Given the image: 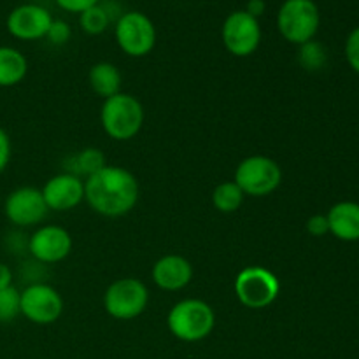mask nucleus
Here are the masks:
<instances>
[{"label": "nucleus", "mask_w": 359, "mask_h": 359, "mask_svg": "<svg viewBox=\"0 0 359 359\" xmlns=\"http://www.w3.org/2000/svg\"><path fill=\"white\" fill-rule=\"evenodd\" d=\"M139 195L135 175L116 165H105L84 181V200L95 212L105 217H121L132 212Z\"/></svg>", "instance_id": "f257e3e1"}, {"label": "nucleus", "mask_w": 359, "mask_h": 359, "mask_svg": "<svg viewBox=\"0 0 359 359\" xmlns=\"http://www.w3.org/2000/svg\"><path fill=\"white\" fill-rule=\"evenodd\" d=\"M168 332L177 340L196 344L205 340L216 326V314L207 302L186 298L177 302L167 316Z\"/></svg>", "instance_id": "f03ea898"}, {"label": "nucleus", "mask_w": 359, "mask_h": 359, "mask_svg": "<svg viewBox=\"0 0 359 359\" xmlns=\"http://www.w3.org/2000/svg\"><path fill=\"white\" fill-rule=\"evenodd\" d=\"M100 123L109 139L126 142L139 135L144 126V107L133 95L118 93L105 98L100 109Z\"/></svg>", "instance_id": "7ed1b4c3"}, {"label": "nucleus", "mask_w": 359, "mask_h": 359, "mask_svg": "<svg viewBox=\"0 0 359 359\" xmlns=\"http://www.w3.org/2000/svg\"><path fill=\"white\" fill-rule=\"evenodd\" d=\"M321 25V14L314 0H284L277 13L279 34L291 44L314 41Z\"/></svg>", "instance_id": "20e7f679"}, {"label": "nucleus", "mask_w": 359, "mask_h": 359, "mask_svg": "<svg viewBox=\"0 0 359 359\" xmlns=\"http://www.w3.org/2000/svg\"><path fill=\"white\" fill-rule=\"evenodd\" d=\"M233 181L245 196L262 198L277 191L283 182V170L272 158L252 154L244 158L235 168Z\"/></svg>", "instance_id": "39448f33"}, {"label": "nucleus", "mask_w": 359, "mask_h": 359, "mask_svg": "<svg viewBox=\"0 0 359 359\" xmlns=\"http://www.w3.org/2000/svg\"><path fill=\"white\" fill-rule=\"evenodd\" d=\"M235 297L244 307L262 311L270 307L279 298L280 280L272 270L265 266H248L235 277Z\"/></svg>", "instance_id": "423d86ee"}, {"label": "nucleus", "mask_w": 359, "mask_h": 359, "mask_svg": "<svg viewBox=\"0 0 359 359\" xmlns=\"http://www.w3.org/2000/svg\"><path fill=\"white\" fill-rule=\"evenodd\" d=\"M119 49L130 58H144L156 46V27L147 14L126 11L114 25Z\"/></svg>", "instance_id": "0eeeda50"}, {"label": "nucleus", "mask_w": 359, "mask_h": 359, "mask_svg": "<svg viewBox=\"0 0 359 359\" xmlns=\"http://www.w3.org/2000/svg\"><path fill=\"white\" fill-rule=\"evenodd\" d=\"M149 304V291L146 284L133 277L118 279L105 290L104 309L118 321H132L144 314Z\"/></svg>", "instance_id": "6e6552de"}, {"label": "nucleus", "mask_w": 359, "mask_h": 359, "mask_svg": "<svg viewBox=\"0 0 359 359\" xmlns=\"http://www.w3.org/2000/svg\"><path fill=\"white\" fill-rule=\"evenodd\" d=\"M262 35V25L258 18L251 16L244 9L228 14L221 27V41L224 48L237 58H248L258 51Z\"/></svg>", "instance_id": "1a4fd4ad"}, {"label": "nucleus", "mask_w": 359, "mask_h": 359, "mask_svg": "<svg viewBox=\"0 0 359 359\" xmlns=\"http://www.w3.org/2000/svg\"><path fill=\"white\" fill-rule=\"evenodd\" d=\"M20 312L34 325H53L63 312V298L49 284L34 283L20 291Z\"/></svg>", "instance_id": "9d476101"}, {"label": "nucleus", "mask_w": 359, "mask_h": 359, "mask_svg": "<svg viewBox=\"0 0 359 359\" xmlns=\"http://www.w3.org/2000/svg\"><path fill=\"white\" fill-rule=\"evenodd\" d=\"M4 212L14 226L28 228L44 221L49 209L41 189L34 186H23L9 193L4 203Z\"/></svg>", "instance_id": "9b49d317"}, {"label": "nucleus", "mask_w": 359, "mask_h": 359, "mask_svg": "<svg viewBox=\"0 0 359 359\" xmlns=\"http://www.w3.org/2000/svg\"><path fill=\"white\" fill-rule=\"evenodd\" d=\"M28 251L35 262L55 265L63 262L72 251V237L69 231L56 224H46L35 230L28 238Z\"/></svg>", "instance_id": "f8f14e48"}, {"label": "nucleus", "mask_w": 359, "mask_h": 359, "mask_svg": "<svg viewBox=\"0 0 359 359\" xmlns=\"http://www.w3.org/2000/svg\"><path fill=\"white\" fill-rule=\"evenodd\" d=\"M53 16L39 4H21L14 7L6 21L7 32L20 41H39L48 35Z\"/></svg>", "instance_id": "ddd939ff"}, {"label": "nucleus", "mask_w": 359, "mask_h": 359, "mask_svg": "<svg viewBox=\"0 0 359 359\" xmlns=\"http://www.w3.org/2000/svg\"><path fill=\"white\" fill-rule=\"evenodd\" d=\"M41 191L49 210L67 212L81 205L84 200V181L77 175L63 172L48 179Z\"/></svg>", "instance_id": "4468645a"}, {"label": "nucleus", "mask_w": 359, "mask_h": 359, "mask_svg": "<svg viewBox=\"0 0 359 359\" xmlns=\"http://www.w3.org/2000/svg\"><path fill=\"white\" fill-rule=\"evenodd\" d=\"M151 277L160 290L175 293L189 286L193 280V265L181 255H165L153 265Z\"/></svg>", "instance_id": "2eb2a0df"}, {"label": "nucleus", "mask_w": 359, "mask_h": 359, "mask_svg": "<svg viewBox=\"0 0 359 359\" xmlns=\"http://www.w3.org/2000/svg\"><path fill=\"white\" fill-rule=\"evenodd\" d=\"M330 233L335 235L339 241L356 242L359 241V203L340 202L330 209L328 212Z\"/></svg>", "instance_id": "dca6fc26"}, {"label": "nucleus", "mask_w": 359, "mask_h": 359, "mask_svg": "<svg viewBox=\"0 0 359 359\" xmlns=\"http://www.w3.org/2000/svg\"><path fill=\"white\" fill-rule=\"evenodd\" d=\"M88 83H90L91 90L105 100V98H111L114 95L121 93L123 76L114 63L100 62L95 63L90 69Z\"/></svg>", "instance_id": "f3484780"}, {"label": "nucleus", "mask_w": 359, "mask_h": 359, "mask_svg": "<svg viewBox=\"0 0 359 359\" xmlns=\"http://www.w3.org/2000/svg\"><path fill=\"white\" fill-rule=\"evenodd\" d=\"M28 74L27 56L16 48L0 46V88L20 84Z\"/></svg>", "instance_id": "a211bd4d"}, {"label": "nucleus", "mask_w": 359, "mask_h": 359, "mask_svg": "<svg viewBox=\"0 0 359 359\" xmlns=\"http://www.w3.org/2000/svg\"><path fill=\"white\" fill-rule=\"evenodd\" d=\"M105 156L97 147H86L67 160V172L77 175V177H90L105 167Z\"/></svg>", "instance_id": "6ab92c4d"}, {"label": "nucleus", "mask_w": 359, "mask_h": 359, "mask_svg": "<svg viewBox=\"0 0 359 359\" xmlns=\"http://www.w3.org/2000/svg\"><path fill=\"white\" fill-rule=\"evenodd\" d=\"M244 193L235 184V181L221 182L212 191V205L214 209L223 214H231L241 209L244 202Z\"/></svg>", "instance_id": "aec40b11"}, {"label": "nucleus", "mask_w": 359, "mask_h": 359, "mask_svg": "<svg viewBox=\"0 0 359 359\" xmlns=\"http://www.w3.org/2000/svg\"><path fill=\"white\" fill-rule=\"evenodd\" d=\"M111 23V18L107 16V13H105L104 7L100 6V2L79 14V25L88 35L104 34Z\"/></svg>", "instance_id": "412c9836"}, {"label": "nucleus", "mask_w": 359, "mask_h": 359, "mask_svg": "<svg viewBox=\"0 0 359 359\" xmlns=\"http://www.w3.org/2000/svg\"><path fill=\"white\" fill-rule=\"evenodd\" d=\"M298 62H300L302 69L309 70V72H318L326 65V51L323 44L311 41L300 46V53H298Z\"/></svg>", "instance_id": "4be33fe9"}, {"label": "nucleus", "mask_w": 359, "mask_h": 359, "mask_svg": "<svg viewBox=\"0 0 359 359\" xmlns=\"http://www.w3.org/2000/svg\"><path fill=\"white\" fill-rule=\"evenodd\" d=\"M20 314V291L14 286L0 290V325L13 323Z\"/></svg>", "instance_id": "5701e85b"}, {"label": "nucleus", "mask_w": 359, "mask_h": 359, "mask_svg": "<svg viewBox=\"0 0 359 359\" xmlns=\"http://www.w3.org/2000/svg\"><path fill=\"white\" fill-rule=\"evenodd\" d=\"M70 37H72V30H70V25L67 23V21H63V20H53V23H51V27H49L46 39H48L51 44L63 46V44H67V42L70 41Z\"/></svg>", "instance_id": "b1692460"}, {"label": "nucleus", "mask_w": 359, "mask_h": 359, "mask_svg": "<svg viewBox=\"0 0 359 359\" xmlns=\"http://www.w3.org/2000/svg\"><path fill=\"white\" fill-rule=\"evenodd\" d=\"M346 56L349 65L354 69V72L359 74V27L354 28L349 37H347Z\"/></svg>", "instance_id": "393cba45"}, {"label": "nucleus", "mask_w": 359, "mask_h": 359, "mask_svg": "<svg viewBox=\"0 0 359 359\" xmlns=\"http://www.w3.org/2000/svg\"><path fill=\"white\" fill-rule=\"evenodd\" d=\"M55 2L60 9L67 11V13L81 14L86 9H90V7L97 6L100 0H55Z\"/></svg>", "instance_id": "a878e982"}, {"label": "nucleus", "mask_w": 359, "mask_h": 359, "mask_svg": "<svg viewBox=\"0 0 359 359\" xmlns=\"http://www.w3.org/2000/svg\"><path fill=\"white\" fill-rule=\"evenodd\" d=\"M307 231L311 235H314V237H323V235L330 233L328 217L323 216V214H316V216L309 217Z\"/></svg>", "instance_id": "bb28decb"}, {"label": "nucleus", "mask_w": 359, "mask_h": 359, "mask_svg": "<svg viewBox=\"0 0 359 359\" xmlns=\"http://www.w3.org/2000/svg\"><path fill=\"white\" fill-rule=\"evenodd\" d=\"M11 154H13V146H11V139L4 128H0V174L7 168L11 161Z\"/></svg>", "instance_id": "cd10ccee"}, {"label": "nucleus", "mask_w": 359, "mask_h": 359, "mask_svg": "<svg viewBox=\"0 0 359 359\" xmlns=\"http://www.w3.org/2000/svg\"><path fill=\"white\" fill-rule=\"evenodd\" d=\"M265 9H266L265 0H249L248 6H245L244 11H245V13L251 14V16L258 18V20H259V16H262V14L265 13Z\"/></svg>", "instance_id": "c85d7f7f"}, {"label": "nucleus", "mask_w": 359, "mask_h": 359, "mask_svg": "<svg viewBox=\"0 0 359 359\" xmlns=\"http://www.w3.org/2000/svg\"><path fill=\"white\" fill-rule=\"evenodd\" d=\"M13 286V272L6 263H0V290Z\"/></svg>", "instance_id": "c756f323"}]
</instances>
